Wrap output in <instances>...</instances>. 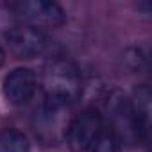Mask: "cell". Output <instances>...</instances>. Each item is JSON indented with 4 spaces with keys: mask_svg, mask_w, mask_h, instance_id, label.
Wrapping results in <instances>:
<instances>
[{
    "mask_svg": "<svg viewBox=\"0 0 152 152\" xmlns=\"http://www.w3.org/2000/svg\"><path fill=\"white\" fill-rule=\"evenodd\" d=\"M107 131L120 141V145H136L145 136L131 107V100L118 90L107 97Z\"/></svg>",
    "mask_w": 152,
    "mask_h": 152,
    "instance_id": "2",
    "label": "cell"
},
{
    "mask_svg": "<svg viewBox=\"0 0 152 152\" xmlns=\"http://www.w3.org/2000/svg\"><path fill=\"white\" fill-rule=\"evenodd\" d=\"M38 86L43 91V100L72 106L81 93V75L72 61L54 57L45 63Z\"/></svg>",
    "mask_w": 152,
    "mask_h": 152,
    "instance_id": "1",
    "label": "cell"
},
{
    "mask_svg": "<svg viewBox=\"0 0 152 152\" xmlns=\"http://www.w3.org/2000/svg\"><path fill=\"white\" fill-rule=\"evenodd\" d=\"M131 107H132L134 116L140 124V129L145 136L148 131V125H150V90L147 86H141L134 91V97L131 99Z\"/></svg>",
    "mask_w": 152,
    "mask_h": 152,
    "instance_id": "8",
    "label": "cell"
},
{
    "mask_svg": "<svg viewBox=\"0 0 152 152\" xmlns=\"http://www.w3.org/2000/svg\"><path fill=\"white\" fill-rule=\"evenodd\" d=\"M4 38L9 52L20 59H32L43 56L48 48V38L43 34V31L25 23H16L9 27Z\"/></svg>",
    "mask_w": 152,
    "mask_h": 152,
    "instance_id": "6",
    "label": "cell"
},
{
    "mask_svg": "<svg viewBox=\"0 0 152 152\" xmlns=\"http://www.w3.org/2000/svg\"><path fill=\"white\" fill-rule=\"evenodd\" d=\"M0 152H31L29 138L18 129H6L0 132Z\"/></svg>",
    "mask_w": 152,
    "mask_h": 152,
    "instance_id": "9",
    "label": "cell"
},
{
    "mask_svg": "<svg viewBox=\"0 0 152 152\" xmlns=\"http://www.w3.org/2000/svg\"><path fill=\"white\" fill-rule=\"evenodd\" d=\"M2 91L4 97L9 104L13 106H23L29 100H32V97L38 91V77L31 68H15L13 72H9L4 79L2 84Z\"/></svg>",
    "mask_w": 152,
    "mask_h": 152,
    "instance_id": "7",
    "label": "cell"
},
{
    "mask_svg": "<svg viewBox=\"0 0 152 152\" xmlns=\"http://www.w3.org/2000/svg\"><path fill=\"white\" fill-rule=\"evenodd\" d=\"M104 116L97 109L90 107L72 116L64 134V141L72 152H88L91 145L99 140V136L104 132Z\"/></svg>",
    "mask_w": 152,
    "mask_h": 152,
    "instance_id": "4",
    "label": "cell"
},
{
    "mask_svg": "<svg viewBox=\"0 0 152 152\" xmlns=\"http://www.w3.org/2000/svg\"><path fill=\"white\" fill-rule=\"evenodd\" d=\"M9 9L20 18V23L31 25L39 31L61 27L66 22L63 7L47 0H20V2L9 4Z\"/></svg>",
    "mask_w": 152,
    "mask_h": 152,
    "instance_id": "5",
    "label": "cell"
},
{
    "mask_svg": "<svg viewBox=\"0 0 152 152\" xmlns=\"http://www.w3.org/2000/svg\"><path fill=\"white\" fill-rule=\"evenodd\" d=\"M4 61H6V52H4V48L0 47V66L4 64Z\"/></svg>",
    "mask_w": 152,
    "mask_h": 152,
    "instance_id": "11",
    "label": "cell"
},
{
    "mask_svg": "<svg viewBox=\"0 0 152 152\" xmlns=\"http://www.w3.org/2000/svg\"><path fill=\"white\" fill-rule=\"evenodd\" d=\"M72 106L41 100L32 116V129L43 145H57L64 141L66 129L72 120Z\"/></svg>",
    "mask_w": 152,
    "mask_h": 152,
    "instance_id": "3",
    "label": "cell"
},
{
    "mask_svg": "<svg viewBox=\"0 0 152 152\" xmlns=\"http://www.w3.org/2000/svg\"><path fill=\"white\" fill-rule=\"evenodd\" d=\"M88 152H122V145L107 129H104V132L99 136V140L91 145Z\"/></svg>",
    "mask_w": 152,
    "mask_h": 152,
    "instance_id": "10",
    "label": "cell"
}]
</instances>
